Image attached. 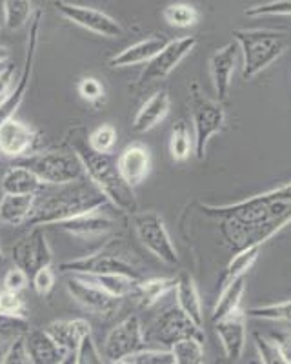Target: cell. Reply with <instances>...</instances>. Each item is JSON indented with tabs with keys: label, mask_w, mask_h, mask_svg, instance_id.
I'll return each mask as SVG.
<instances>
[{
	"label": "cell",
	"mask_w": 291,
	"mask_h": 364,
	"mask_svg": "<svg viewBox=\"0 0 291 364\" xmlns=\"http://www.w3.org/2000/svg\"><path fill=\"white\" fill-rule=\"evenodd\" d=\"M126 360L129 364H175L173 353L170 350H151V348H144Z\"/></svg>",
	"instance_id": "ab89813d"
},
{
	"label": "cell",
	"mask_w": 291,
	"mask_h": 364,
	"mask_svg": "<svg viewBox=\"0 0 291 364\" xmlns=\"http://www.w3.org/2000/svg\"><path fill=\"white\" fill-rule=\"evenodd\" d=\"M40 21H42V11H38L29 24V35H28V46H26V58L22 64V71L18 73L17 87L13 91L11 99L0 108V124L6 120L13 119L17 115L18 108L24 102L26 95H28L29 82H31V75H33L35 68V58H37V46H38V33H40Z\"/></svg>",
	"instance_id": "7c38bea8"
},
{
	"label": "cell",
	"mask_w": 291,
	"mask_h": 364,
	"mask_svg": "<svg viewBox=\"0 0 291 364\" xmlns=\"http://www.w3.org/2000/svg\"><path fill=\"white\" fill-rule=\"evenodd\" d=\"M18 71L15 64H6L4 68H0V108L11 99L13 91L17 87Z\"/></svg>",
	"instance_id": "60d3db41"
},
{
	"label": "cell",
	"mask_w": 291,
	"mask_h": 364,
	"mask_svg": "<svg viewBox=\"0 0 291 364\" xmlns=\"http://www.w3.org/2000/svg\"><path fill=\"white\" fill-rule=\"evenodd\" d=\"M273 344L280 350V353L284 355V359L291 364V331L280 330L273 333Z\"/></svg>",
	"instance_id": "7dc6e473"
},
{
	"label": "cell",
	"mask_w": 291,
	"mask_h": 364,
	"mask_svg": "<svg viewBox=\"0 0 291 364\" xmlns=\"http://www.w3.org/2000/svg\"><path fill=\"white\" fill-rule=\"evenodd\" d=\"M246 17H291V0H273L246 9Z\"/></svg>",
	"instance_id": "74e56055"
},
{
	"label": "cell",
	"mask_w": 291,
	"mask_h": 364,
	"mask_svg": "<svg viewBox=\"0 0 291 364\" xmlns=\"http://www.w3.org/2000/svg\"><path fill=\"white\" fill-rule=\"evenodd\" d=\"M37 206V195H4L0 199V223L9 226L26 224Z\"/></svg>",
	"instance_id": "484cf974"
},
{
	"label": "cell",
	"mask_w": 291,
	"mask_h": 364,
	"mask_svg": "<svg viewBox=\"0 0 291 364\" xmlns=\"http://www.w3.org/2000/svg\"><path fill=\"white\" fill-rule=\"evenodd\" d=\"M55 277H57V275H55V272L51 269V266L38 269L33 275V279H31L35 294L40 295V297H48V295L51 294V290H53Z\"/></svg>",
	"instance_id": "f6af8a7d"
},
{
	"label": "cell",
	"mask_w": 291,
	"mask_h": 364,
	"mask_svg": "<svg viewBox=\"0 0 291 364\" xmlns=\"http://www.w3.org/2000/svg\"><path fill=\"white\" fill-rule=\"evenodd\" d=\"M113 226H115V223H113L109 217L99 215V211H97V213H92V215H84L79 217V219L57 224V228H60L62 232L75 237H84V239L108 233Z\"/></svg>",
	"instance_id": "4316f807"
},
{
	"label": "cell",
	"mask_w": 291,
	"mask_h": 364,
	"mask_svg": "<svg viewBox=\"0 0 291 364\" xmlns=\"http://www.w3.org/2000/svg\"><path fill=\"white\" fill-rule=\"evenodd\" d=\"M175 286H177V277H151L137 282L135 295H137L141 306L150 308L157 304L168 291L175 290Z\"/></svg>",
	"instance_id": "f1b7e54d"
},
{
	"label": "cell",
	"mask_w": 291,
	"mask_h": 364,
	"mask_svg": "<svg viewBox=\"0 0 291 364\" xmlns=\"http://www.w3.org/2000/svg\"><path fill=\"white\" fill-rule=\"evenodd\" d=\"M250 317L264 318V321H277V323H291V299L282 302H273V304H264V306H255L248 310Z\"/></svg>",
	"instance_id": "e575fe53"
},
{
	"label": "cell",
	"mask_w": 291,
	"mask_h": 364,
	"mask_svg": "<svg viewBox=\"0 0 291 364\" xmlns=\"http://www.w3.org/2000/svg\"><path fill=\"white\" fill-rule=\"evenodd\" d=\"M170 154L175 162H186L195 154V141L184 120H177L170 136Z\"/></svg>",
	"instance_id": "4dcf8cb0"
},
{
	"label": "cell",
	"mask_w": 291,
	"mask_h": 364,
	"mask_svg": "<svg viewBox=\"0 0 291 364\" xmlns=\"http://www.w3.org/2000/svg\"><path fill=\"white\" fill-rule=\"evenodd\" d=\"M58 269L62 273H70V275H122V277L133 279V281H142L141 273L131 262H128L116 253L108 252L106 248L99 250L92 255L62 262Z\"/></svg>",
	"instance_id": "ba28073f"
},
{
	"label": "cell",
	"mask_w": 291,
	"mask_h": 364,
	"mask_svg": "<svg viewBox=\"0 0 291 364\" xmlns=\"http://www.w3.org/2000/svg\"><path fill=\"white\" fill-rule=\"evenodd\" d=\"M21 166L33 171L44 184L70 186L86 177L79 155L73 149H48L22 159Z\"/></svg>",
	"instance_id": "5b68a950"
},
{
	"label": "cell",
	"mask_w": 291,
	"mask_h": 364,
	"mask_svg": "<svg viewBox=\"0 0 291 364\" xmlns=\"http://www.w3.org/2000/svg\"><path fill=\"white\" fill-rule=\"evenodd\" d=\"M0 186H2L4 195H38L46 184L33 171H29L24 166L17 164L11 166L6 171Z\"/></svg>",
	"instance_id": "d4e9b609"
},
{
	"label": "cell",
	"mask_w": 291,
	"mask_h": 364,
	"mask_svg": "<svg viewBox=\"0 0 291 364\" xmlns=\"http://www.w3.org/2000/svg\"><path fill=\"white\" fill-rule=\"evenodd\" d=\"M215 333L219 337L224 350L226 357L229 360H238L244 353L246 348V314L237 311V314L229 315V317L221 318L215 323Z\"/></svg>",
	"instance_id": "d6986e66"
},
{
	"label": "cell",
	"mask_w": 291,
	"mask_h": 364,
	"mask_svg": "<svg viewBox=\"0 0 291 364\" xmlns=\"http://www.w3.org/2000/svg\"><path fill=\"white\" fill-rule=\"evenodd\" d=\"M24 344L31 364H60L67 355L44 328H29L24 333Z\"/></svg>",
	"instance_id": "44dd1931"
},
{
	"label": "cell",
	"mask_w": 291,
	"mask_h": 364,
	"mask_svg": "<svg viewBox=\"0 0 291 364\" xmlns=\"http://www.w3.org/2000/svg\"><path fill=\"white\" fill-rule=\"evenodd\" d=\"M2 24H4V18H2V15H0V29H2Z\"/></svg>",
	"instance_id": "db71d44e"
},
{
	"label": "cell",
	"mask_w": 291,
	"mask_h": 364,
	"mask_svg": "<svg viewBox=\"0 0 291 364\" xmlns=\"http://www.w3.org/2000/svg\"><path fill=\"white\" fill-rule=\"evenodd\" d=\"M4 262V253H2V250H0V264Z\"/></svg>",
	"instance_id": "f5cc1de1"
},
{
	"label": "cell",
	"mask_w": 291,
	"mask_h": 364,
	"mask_svg": "<svg viewBox=\"0 0 291 364\" xmlns=\"http://www.w3.org/2000/svg\"><path fill=\"white\" fill-rule=\"evenodd\" d=\"M195 46L197 37H180L168 42L163 50L158 51L150 63L146 64L144 71L141 75V84L166 79L168 75L190 55V51H193Z\"/></svg>",
	"instance_id": "4fadbf2b"
},
{
	"label": "cell",
	"mask_w": 291,
	"mask_h": 364,
	"mask_svg": "<svg viewBox=\"0 0 291 364\" xmlns=\"http://www.w3.org/2000/svg\"><path fill=\"white\" fill-rule=\"evenodd\" d=\"M40 141V133L17 117L0 124V159H26Z\"/></svg>",
	"instance_id": "5bb4252c"
},
{
	"label": "cell",
	"mask_w": 291,
	"mask_h": 364,
	"mask_svg": "<svg viewBox=\"0 0 291 364\" xmlns=\"http://www.w3.org/2000/svg\"><path fill=\"white\" fill-rule=\"evenodd\" d=\"M190 104H192V120L193 129H195V135H193L195 155L199 161H202L206 157L209 139L224 128L226 113L221 102L204 95L199 84H193L190 90Z\"/></svg>",
	"instance_id": "8992f818"
},
{
	"label": "cell",
	"mask_w": 291,
	"mask_h": 364,
	"mask_svg": "<svg viewBox=\"0 0 291 364\" xmlns=\"http://www.w3.org/2000/svg\"><path fill=\"white\" fill-rule=\"evenodd\" d=\"M108 204V199L93 184H79L58 191L48 197L44 203L37 204L26 224L31 228L57 226L67 220L97 213Z\"/></svg>",
	"instance_id": "3957f363"
},
{
	"label": "cell",
	"mask_w": 291,
	"mask_h": 364,
	"mask_svg": "<svg viewBox=\"0 0 291 364\" xmlns=\"http://www.w3.org/2000/svg\"><path fill=\"white\" fill-rule=\"evenodd\" d=\"M0 315L28 321V306L24 299L21 297V294L4 290L2 284H0Z\"/></svg>",
	"instance_id": "8d00e7d4"
},
{
	"label": "cell",
	"mask_w": 291,
	"mask_h": 364,
	"mask_svg": "<svg viewBox=\"0 0 291 364\" xmlns=\"http://www.w3.org/2000/svg\"><path fill=\"white\" fill-rule=\"evenodd\" d=\"M55 8H57V11L64 18H67V21L73 22L79 28H84L87 31H92V33L100 35V37L116 38L122 37V33H124L121 22L116 21V18L109 17L108 13L100 11V9L89 8V6L71 4V2H64V0L55 2Z\"/></svg>",
	"instance_id": "30bf717a"
},
{
	"label": "cell",
	"mask_w": 291,
	"mask_h": 364,
	"mask_svg": "<svg viewBox=\"0 0 291 364\" xmlns=\"http://www.w3.org/2000/svg\"><path fill=\"white\" fill-rule=\"evenodd\" d=\"M116 144V129L111 124H102L87 135V146L100 155H109Z\"/></svg>",
	"instance_id": "d590c367"
},
{
	"label": "cell",
	"mask_w": 291,
	"mask_h": 364,
	"mask_svg": "<svg viewBox=\"0 0 291 364\" xmlns=\"http://www.w3.org/2000/svg\"><path fill=\"white\" fill-rule=\"evenodd\" d=\"M175 294H177V308H179L197 328L202 330V302H200L199 290H197V284L192 279V275H187L186 272L180 273L179 277H177Z\"/></svg>",
	"instance_id": "603a6c76"
},
{
	"label": "cell",
	"mask_w": 291,
	"mask_h": 364,
	"mask_svg": "<svg viewBox=\"0 0 291 364\" xmlns=\"http://www.w3.org/2000/svg\"><path fill=\"white\" fill-rule=\"evenodd\" d=\"M204 341L202 339H184L175 343L170 348L173 353L175 364H204Z\"/></svg>",
	"instance_id": "d6a6232c"
},
{
	"label": "cell",
	"mask_w": 291,
	"mask_h": 364,
	"mask_svg": "<svg viewBox=\"0 0 291 364\" xmlns=\"http://www.w3.org/2000/svg\"><path fill=\"white\" fill-rule=\"evenodd\" d=\"M262 246H251V248H246L242 252H237L231 257V261L228 262L224 269V275L221 279V288L228 286L229 282L237 281V279L246 277V273L250 272L251 266L257 262L258 255H260Z\"/></svg>",
	"instance_id": "f546056e"
},
{
	"label": "cell",
	"mask_w": 291,
	"mask_h": 364,
	"mask_svg": "<svg viewBox=\"0 0 291 364\" xmlns=\"http://www.w3.org/2000/svg\"><path fill=\"white\" fill-rule=\"evenodd\" d=\"M28 286V273H24L22 269L13 268L9 272H6L4 279H2V288L13 294H21Z\"/></svg>",
	"instance_id": "bcb514c9"
},
{
	"label": "cell",
	"mask_w": 291,
	"mask_h": 364,
	"mask_svg": "<svg viewBox=\"0 0 291 364\" xmlns=\"http://www.w3.org/2000/svg\"><path fill=\"white\" fill-rule=\"evenodd\" d=\"M2 353H4V348H2V337H0V357H2Z\"/></svg>",
	"instance_id": "f907efd6"
},
{
	"label": "cell",
	"mask_w": 291,
	"mask_h": 364,
	"mask_svg": "<svg viewBox=\"0 0 291 364\" xmlns=\"http://www.w3.org/2000/svg\"><path fill=\"white\" fill-rule=\"evenodd\" d=\"M233 37L242 53V77L251 80L287 50L290 37L273 29H235Z\"/></svg>",
	"instance_id": "277c9868"
},
{
	"label": "cell",
	"mask_w": 291,
	"mask_h": 364,
	"mask_svg": "<svg viewBox=\"0 0 291 364\" xmlns=\"http://www.w3.org/2000/svg\"><path fill=\"white\" fill-rule=\"evenodd\" d=\"M44 330L67 353L77 352L82 341L92 337V324L86 318H57L51 321Z\"/></svg>",
	"instance_id": "ffe728a7"
},
{
	"label": "cell",
	"mask_w": 291,
	"mask_h": 364,
	"mask_svg": "<svg viewBox=\"0 0 291 364\" xmlns=\"http://www.w3.org/2000/svg\"><path fill=\"white\" fill-rule=\"evenodd\" d=\"M206 215L219 219V230L233 252L262 246L291 224V182L233 204H202Z\"/></svg>",
	"instance_id": "6da1fadb"
},
{
	"label": "cell",
	"mask_w": 291,
	"mask_h": 364,
	"mask_svg": "<svg viewBox=\"0 0 291 364\" xmlns=\"http://www.w3.org/2000/svg\"><path fill=\"white\" fill-rule=\"evenodd\" d=\"M163 17L168 24L175 26V28H190V26H195L197 21H199V11L192 4L175 2V4L164 8Z\"/></svg>",
	"instance_id": "836d02e7"
},
{
	"label": "cell",
	"mask_w": 291,
	"mask_h": 364,
	"mask_svg": "<svg viewBox=\"0 0 291 364\" xmlns=\"http://www.w3.org/2000/svg\"><path fill=\"white\" fill-rule=\"evenodd\" d=\"M33 4L29 0H6L2 4L4 26L11 31H18L31 22Z\"/></svg>",
	"instance_id": "1f68e13d"
},
{
	"label": "cell",
	"mask_w": 291,
	"mask_h": 364,
	"mask_svg": "<svg viewBox=\"0 0 291 364\" xmlns=\"http://www.w3.org/2000/svg\"><path fill=\"white\" fill-rule=\"evenodd\" d=\"M146 348V336L141 318L137 315H128L109 330L104 339V359L108 363L126 360Z\"/></svg>",
	"instance_id": "9c48e42d"
},
{
	"label": "cell",
	"mask_w": 291,
	"mask_h": 364,
	"mask_svg": "<svg viewBox=\"0 0 291 364\" xmlns=\"http://www.w3.org/2000/svg\"><path fill=\"white\" fill-rule=\"evenodd\" d=\"M170 104L168 91H155L153 95L142 104L141 109L135 115L133 124H131L133 132L146 133L153 129L158 122H163L166 119L168 112H170Z\"/></svg>",
	"instance_id": "cb8c5ba5"
},
{
	"label": "cell",
	"mask_w": 291,
	"mask_h": 364,
	"mask_svg": "<svg viewBox=\"0 0 291 364\" xmlns=\"http://www.w3.org/2000/svg\"><path fill=\"white\" fill-rule=\"evenodd\" d=\"M151 168V155L150 149L144 144H129L128 148L122 149V154L116 159V170L121 173L122 181L128 184L131 190L138 186Z\"/></svg>",
	"instance_id": "ac0fdd59"
},
{
	"label": "cell",
	"mask_w": 291,
	"mask_h": 364,
	"mask_svg": "<svg viewBox=\"0 0 291 364\" xmlns=\"http://www.w3.org/2000/svg\"><path fill=\"white\" fill-rule=\"evenodd\" d=\"M166 37H148L144 41H138L135 44L128 46L126 50L119 51L109 58L111 68H129L137 64H148L158 51L168 44Z\"/></svg>",
	"instance_id": "7402d4cb"
},
{
	"label": "cell",
	"mask_w": 291,
	"mask_h": 364,
	"mask_svg": "<svg viewBox=\"0 0 291 364\" xmlns=\"http://www.w3.org/2000/svg\"><path fill=\"white\" fill-rule=\"evenodd\" d=\"M60 364H75V352H73V353H67L66 359H64Z\"/></svg>",
	"instance_id": "681fc988"
},
{
	"label": "cell",
	"mask_w": 291,
	"mask_h": 364,
	"mask_svg": "<svg viewBox=\"0 0 291 364\" xmlns=\"http://www.w3.org/2000/svg\"><path fill=\"white\" fill-rule=\"evenodd\" d=\"M9 58H11V53L6 46H0V66L4 68L6 64H9Z\"/></svg>",
	"instance_id": "c3c4849f"
},
{
	"label": "cell",
	"mask_w": 291,
	"mask_h": 364,
	"mask_svg": "<svg viewBox=\"0 0 291 364\" xmlns=\"http://www.w3.org/2000/svg\"><path fill=\"white\" fill-rule=\"evenodd\" d=\"M253 341H255V348H257V355H258V360H260V364H290L286 359H284L280 350L275 346L271 339L260 336V333H255Z\"/></svg>",
	"instance_id": "f35d334b"
},
{
	"label": "cell",
	"mask_w": 291,
	"mask_h": 364,
	"mask_svg": "<svg viewBox=\"0 0 291 364\" xmlns=\"http://www.w3.org/2000/svg\"><path fill=\"white\" fill-rule=\"evenodd\" d=\"M109 364H129L128 360H116V363H109Z\"/></svg>",
	"instance_id": "816d5d0a"
},
{
	"label": "cell",
	"mask_w": 291,
	"mask_h": 364,
	"mask_svg": "<svg viewBox=\"0 0 291 364\" xmlns=\"http://www.w3.org/2000/svg\"><path fill=\"white\" fill-rule=\"evenodd\" d=\"M244 291L246 277L237 279V281L229 282L228 286L221 288V295H219L215 308H213V323L241 311V302Z\"/></svg>",
	"instance_id": "83f0119b"
},
{
	"label": "cell",
	"mask_w": 291,
	"mask_h": 364,
	"mask_svg": "<svg viewBox=\"0 0 291 364\" xmlns=\"http://www.w3.org/2000/svg\"><path fill=\"white\" fill-rule=\"evenodd\" d=\"M79 133L80 128L71 132L73 136L70 139V148L79 155L84 173L89 182L104 195L109 204L126 213H137V199L133 190L122 181L121 173L116 170V162H113L109 155L95 154L87 146V135H79Z\"/></svg>",
	"instance_id": "7a4b0ae2"
},
{
	"label": "cell",
	"mask_w": 291,
	"mask_h": 364,
	"mask_svg": "<svg viewBox=\"0 0 291 364\" xmlns=\"http://www.w3.org/2000/svg\"><path fill=\"white\" fill-rule=\"evenodd\" d=\"M0 364H31L28 352H26L24 336L17 337V339H13L9 343V346L6 348L2 357H0Z\"/></svg>",
	"instance_id": "7bdbcfd3"
},
{
	"label": "cell",
	"mask_w": 291,
	"mask_h": 364,
	"mask_svg": "<svg viewBox=\"0 0 291 364\" xmlns=\"http://www.w3.org/2000/svg\"><path fill=\"white\" fill-rule=\"evenodd\" d=\"M241 50H238L237 42H229L222 46L221 50L209 57V75H212L213 87L216 91L219 102H226L229 95V87H231L233 71L237 66V58Z\"/></svg>",
	"instance_id": "e0dca14e"
},
{
	"label": "cell",
	"mask_w": 291,
	"mask_h": 364,
	"mask_svg": "<svg viewBox=\"0 0 291 364\" xmlns=\"http://www.w3.org/2000/svg\"><path fill=\"white\" fill-rule=\"evenodd\" d=\"M75 364H106V359L100 355L93 337L82 341V344L75 352Z\"/></svg>",
	"instance_id": "ee69618b"
},
{
	"label": "cell",
	"mask_w": 291,
	"mask_h": 364,
	"mask_svg": "<svg viewBox=\"0 0 291 364\" xmlns=\"http://www.w3.org/2000/svg\"><path fill=\"white\" fill-rule=\"evenodd\" d=\"M133 228L144 248L153 253L166 264L175 266L180 262V257L173 240H171L164 219L157 211H137L133 213Z\"/></svg>",
	"instance_id": "52a82bcc"
},
{
	"label": "cell",
	"mask_w": 291,
	"mask_h": 364,
	"mask_svg": "<svg viewBox=\"0 0 291 364\" xmlns=\"http://www.w3.org/2000/svg\"><path fill=\"white\" fill-rule=\"evenodd\" d=\"M153 337L171 348L175 343L184 339L204 341V331L197 328L179 308H170L153 324Z\"/></svg>",
	"instance_id": "2e32d148"
},
{
	"label": "cell",
	"mask_w": 291,
	"mask_h": 364,
	"mask_svg": "<svg viewBox=\"0 0 291 364\" xmlns=\"http://www.w3.org/2000/svg\"><path fill=\"white\" fill-rule=\"evenodd\" d=\"M77 90H79V95L82 97L86 102L99 104L100 100H104V86H102L100 80L95 79V77H84V79H80L79 84H77Z\"/></svg>",
	"instance_id": "b9f144b4"
},
{
	"label": "cell",
	"mask_w": 291,
	"mask_h": 364,
	"mask_svg": "<svg viewBox=\"0 0 291 364\" xmlns=\"http://www.w3.org/2000/svg\"><path fill=\"white\" fill-rule=\"evenodd\" d=\"M66 290L70 297L79 302L84 310L93 311L97 315H113L119 310V304L122 301V299L111 297L100 288L75 277V275H70L66 279Z\"/></svg>",
	"instance_id": "9a60e30c"
},
{
	"label": "cell",
	"mask_w": 291,
	"mask_h": 364,
	"mask_svg": "<svg viewBox=\"0 0 291 364\" xmlns=\"http://www.w3.org/2000/svg\"><path fill=\"white\" fill-rule=\"evenodd\" d=\"M11 259L18 269L28 275H35L38 269L48 268L53 262V252L42 228H33L26 237L11 248Z\"/></svg>",
	"instance_id": "8fae6325"
}]
</instances>
